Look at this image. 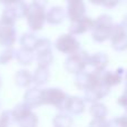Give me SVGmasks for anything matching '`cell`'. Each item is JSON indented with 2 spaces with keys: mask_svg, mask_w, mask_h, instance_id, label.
<instances>
[{
  "mask_svg": "<svg viewBox=\"0 0 127 127\" xmlns=\"http://www.w3.org/2000/svg\"><path fill=\"white\" fill-rule=\"evenodd\" d=\"M114 25L113 18L109 15H100L97 17L92 29L93 39L96 42H105L106 40H109Z\"/></svg>",
  "mask_w": 127,
  "mask_h": 127,
  "instance_id": "obj_1",
  "label": "cell"
},
{
  "mask_svg": "<svg viewBox=\"0 0 127 127\" xmlns=\"http://www.w3.org/2000/svg\"><path fill=\"white\" fill-rule=\"evenodd\" d=\"M68 95L63 89L57 87H50L42 89V101L44 105L53 106L56 109L65 110V105Z\"/></svg>",
  "mask_w": 127,
  "mask_h": 127,
  "instance_id": "obj_2",
  "label": "cell"
},
{
  "mask_svg": "<svg viewBox=\"0 0 127 127\" xmlns=\"http://www.w3.org/2000/svg\"><path fill=\"white\" fill-rule=\"evenodd\" d=\"M90 55L85 50H79L78 53L70 55L65 60V68L69 74H72L76 76L77 74L86 70L88 67Z\"/></svg>",
  "mask_w": 127,
  "mask_h": 127,
  "instance_id": "obj_3",
  "label": "cell"
},
{
  "mask_svg": "<svg viewBox=\"0 0 127 127\" xmlns=\"http://www.w3.org/2000/svg\"><path fill=\"white\" fill-rule=\"evenodd\" d=\"M55 48L59 53L64 55H74L80 50V42L76 38V36L71 33H63L56 39L55 41Z\"/></svg>",
  "mask_w": 127,
  "mask_h": 127,
  "instance_id": "obj_4",
  "label": "cell"
},
{
  "mask_svg": "<svg viewBox=\"0 0 127 127\" xmlns=\"http://www.w3.org/2000/svg\"><path fill=\"white\" fill-rule=\"evenodd\" d=\"M100 74L101 72H96L93 70L92 71L84 70L75 76V85L78 89L84 90V92L89 90L101 83Z\"/></svg>",
  "mask_w": 127,
  "mask_h": 127,
  "instance_id": "obj_5",
  "label": "cell"
},
{
  "mask_svg": "<svg viewBox=\"0 0 127 127\" xmlns=\"http://www.w3.org/2000/svg\"><path fill=\"white\" fill-rule=\"evenodd\" d=\"M47 11L45 9H40L37 7L30 4V9H29L28 16L26 17L28 27L30 28L31 31L36 32V31H40L44 28L45 24L47 22V17H46Z\"/></svg>",
  "mask_w": 127,
  "mask_h": 127,
  "instance_id": "obj_6",
  "label": "cell"
},
{
  "mask_svg": "<svg viewBox=\"0 0 127 127\" xmlns=\"http://www.w3.org/2000/svg\"><path fill=\"white\" fill-rule=\"evenodd\" d=\"M109 40L113 49L116 51L127 50V29L122 24H115Z\"/></svg>",
  "mask_w": 127,
  "mask_h": 127,
  "instance_id": "obj_7",
  "label": "cell"
},
{
  "mask_svg": "<svg viewBox=\"0 0 127 127\" xmlns=\"http://www.w3.org/2000/svg\"><path fill=\"white\" fill-rule=\"evenodd\" d=\"M94 22H95L94 19L85 16L81 19L70 22L69 28H68V32L74 36H79V35H83V33H86L89 30L92 31L93 27H94Z\"/></svg>",
  "mask_w": 127,
  "mask_h": 127,
  "instance_id": "obj_8",
  "label": "cell"
},
{
  "mask_svg": "<svg viewBox=\"0 0 127 127\" xmlns=\"http://www.w3.org/2000/svg\"><path fill=\"white\" fill-rule=\"evenodd\" d=\"M110 93V87H108L107 85L101 81L99 85H97L96 87L92 88L89 90H86L85 92V101L86 103H97V101H100L103 98H105L108 94Z\"/></svg>",
  "mask_w": 127,
  "mask_h": 127,
  "instance_id": "obj_9",
  "label": "cell"
},
{
  "mask_svg": "<svg viewBox=\"0 0 127 127\" xmlns=\"http://www.w3.org/2000/svg\"><path fill=\"white\" fill-rule=\"evenodd\" d=\"M67 18L71 21H76L78 19H81L86 16V4L84 0H75V1L68 2L66 8Z\"/></svg>",
  "mask_w": 127,
  "mask_h": 127,
  "instance_id": "obj_10",
  "label": "cell"
},
{
  "mask_svg": "<svg viewBox=\"0 0 127 127\" xmlns=\"http://www.w3.org/2000/svg\"><path fill=\"white\" fill-rule=\"evenodd\" d=\"M17 41V31L12 26L0 25V46L3 48H12Z\"/></svg>",
  "mask_w": 127,
  "mask_h": 127,
  "instance_id": "obj_11",
  "label": "cell"
},
{
  "mask_svg": "<svg viewBox=\"0 0 127 127\" xmlns=\"http://www.w3.org/2000/svg\"><path fill=\"white\" fill-rule=\"evenodd\" d=\"M24 103L27 106L33 109V108H38L40 106L44 105L42 101V89L39 87H32L26 90L24 95Z\"/></svg>",
  "mask_w": 127,
  "mask_h": 127,
  "instance_id": "obj_12",
  "label": "cell"
},
{
  "mask_svg": "<svg viewBox=\"0 0 127 127\" xmlns=\"http://www.w3.org/2000/svg\"><path fill=\"white\" fill-rule=\"evenodd\" d=\"M86 109V101L79 96H68L65 105V112L70 115H81Z\"/></svg>",
  "mask_w": 127,
  "mask_h": 127,
  "instance_id": "obj_13",
  "label": "cell"
},
{
  "mask_svg": "<svg viewBox=\"0 0 127 127\" xmlns=\"http://www.w3.org/2000/svg\"><path fill=\"white\" fill-rule=\"evenodd\" d=\"M108 63H109V58H108V56L106 54L96 53V54L90 55L88 66H90L93 68V71L103 72V71H105Z\"/></svg>",
  "mask_w": 127,
  "mask_h": 127,
  "instance_id": "obj_14",
  "label": "cell"
},
{
  "mask_svg": "<svg viewBox=\"0 0 127 127\" xmlns=\"http://www.w3.org/2000/svg\"><path fill=\"white\" fill-rule=\"evenodd\" d=\"M46 17L47 22L49 25H53V26L60 25L65 20V18L67 17L66 9H64L60 6H54L46 12Z\"/></svg>",
  "mask_w": 127,
  "mask_h": 127,
  "instance_id": "obj_15",
  "label": "cell"
},
{
  "mask_svg": "<svg viewBox=\"0 0 127 127\" xmlns=\"http://www.w3.org/2000/svg\"><path fill=\"white\" fill-rule=\"evenodd\" d=\"M49 78H50L49 68L37 66V68L32 74V84H35L37 87H40V86H44L45 84L48 83Z\"/></svg>",
  "mask_w": 127,
  "mask_h": 127,
  "instance_id": "obj_16",
  "label": "cell"
},
{
  "mask_svg": "<svg viewBox=\"0 0 127 127\" xmlns=\"http://www.w3.org/2000/svg\"><path fill=\"white\" fill-rule=\"evenodd\" d=\"M38 40H39V38L33 32H25V33H22L19 39L20 48H24V49H26V50L33 51V53H35L36 47H37V44H38Z\"/></svg>",
  "mask_w": 127,
  "mask_h": 127,
  "instance_id": "obj_17",
  "label": "cell"
},
{
  "mask_svg": "<svg viewBox=\"0 0 127 127\" xmlns=\"http://www.w3.org/2000/svg\"><path fill=\"white\" fill-rule=\"evenodd\" d=\"M15 84L20 88H28L32 84V74L26 69L18 70L15 74Z\"/></svg>",
  "mask_w": 127,
  "mask_h": 127,
  "instance_id": "obj_18",
  "label": "cell"
},
{
  "mask_svg": "<svg viewBox=\"0 0 127 127\" xmlns=\"http://www.w3.org/2000/svg\"><path fill=\"white\" fill-rule=\"evenodd\" d=\"M16 60L21 66H30L36 60V55L33 51L19 48L17 49V53H16Z\"/></svg>",
  "mask_w": 127,
  "mask_h": 127,
  "instance_id": "obj_19",
  "label": "cell"
},
{
  "mask_svg": "<svg viewBox=\"0 0 127 127\" xmlns=\"http://www.w3.org/2000/svg\"><path fill=\"white\" fill-rule=\"evenodd\" d=\"M100 75H101V81L110 88L119 85L122 83V80H123V78H122L121 74L118 71H106L105 70Z\"/></svg>",
  "mask_w": 127,
  "mask_h": 127,
  "instance_id": "obj_20",
  "label": "cell"
},
{
  "mask_svg": "<svg viewBox=\"0 0 127 127\" xmlns=\"http://www.w3.org/2000/svg\"><path fill=\"white\" fill-rule=\"evenodd\" d=\"M89 113L93 118H106L108 115V108L105 104L97 101V103L90 104Z\"/></svg>",
  "mask_w": 127,
  "mask_h": 127,
  "instance_id": "obj_21",
  "label": "cell"
},
{
  "mask_svg": "<svg viewBox=\"0 0 127 127\" xmlns=\"http://www.w3.org/2000/svg\"><path fill=\"white\" fill-rule=\"evenodd\" d=\"M74 119L71 115L68 113H59L57 114L53 119V126L54 127H72Z\"/></svg>",
  "mask_w": 127,
  "mask_h": 127,
  "instance_id": "obj_22",
  "label": "cell"
},
{
  "mask_svg": "<svg viewBox=\"0 0 127 127\" xmlns=\"http://www.w3.org/2000/svg\"><path fill=\"white\" fill-rule=\"evenodd\" d=\"M10 7H11V9H12V11L17 19H24V18H26L27 16H28L29 9H30V4L26 3L24 0L12 4V6H10Z\"/></svg>",
  "mask_w": 127,
  "mask_h": 127,
  "instance_id": "obj_23",
  "label": "cell"
},
{
  "mask_svg": "<svg viewBox=\"0 0 127 127\" xmlns=\"http://www.w3.org/2000/svg\"><path fill=\"white\" fill-rule=\"evenodd\" d=\"M16 20H18V19L16 18L11 7L10 6L6 7L1 13V17H0V25H2V26H12L13 27L15 26Z\"/></svg>",
  "mask_w": 127,
  "mask_h": 127,
  "instance_id": "obj_24",
  "label": "cell"
},
{
  "mask_svg": "<svg viewBox=\"0 0 127 127\" xmlns=\"http://www.w3.org/2000/svg\"><path fill=\"white\" fill-rule=\"evenodd\" d=\"M49 53H53V42L48 38H39L35 50V55H42V54Z\"/></svg>",
  "mask_w": 127,
  "mask_h": 127,
  "instance_id": "obj_25",
  "label": "cell"
},
{
  "mask_svg": "<svg viewBox=\"0 0 127 127\" xmlns=\"http://www.w3.org/2000/svg\"><path fill=\"white\" fill-rule=\"evenodd\" d=\"M31 108L29 107V106H27L26 104L22 101V103L18 104V105H16L15 107H13L12 109V113H13V116H15V121H16V124L18 123V122L20 121V119H22L26 115H28L29 113L31 112Z\"/></svg>",
  "mask_w": 127,
  "mask_h": 127,
  "instance_id": "obj_26",
  "label": "cell"
},
{
  "mask_svg": "<svg viewBox=\"0 0 127 127\" xmlns=\"http://www.w3.org/2000/svg\"><path fill=\"white\" fill-rule=\"evenodd\" d=\"M38 123H39L38 116L33 113V110H31L28 115H26L22 119H20L17 124L19 125V127H37Z\"/></svg>",
  "mask_w": 127,
  "mask_h": 127,
  "instance_id": "obj_27",
  "label": "cell"
},
{
  "mask_svg": "<svg viewBox=\"0 0 127 127\" xmlns=\"http://www.w3.org/2000/svg\"><path fill=\"white\" fill-rule=\"evenodd\" d=\"M16 53H17V50L13 49V47L12 48H4L0 53V65H8L13 59H16Z\"/></svg>",
  "mask_w": 127,
  "mask_h": 127,
  "instance_id": "obj_28",
  "label": "cell"
},
{
  "mask_svg": "<svg viewBox=\"0 0 127 127\" xmlns=\"http://www.w3.org/2000/svg\"><path fill=\"white\" fill-rule=\"evenodd\" d=\"M36 62L38 66L49 68L50 65L54 63V54H42V55H36Z\"/></svg>",
  "mask_w": 127,
  "mask_h": 127,
  "instance_id": "obj_29",
  "label": "cell"
},
{
  "mask_svg": "<svg viewBox=\"0 0 127 127\" xmlns=\"http://www.w3.org/2000/svg\"><path fill=\"white\" fill-rule=\"evenodd\" d=\"M0 119H1V122H2V123H3L7 127L11 126L12 124H16L15 116H13L12 109L3 110V112H2L1 114H0Z\"/></svg>",
  "mask_w": 127,
  "mask_h": 127,
  "instance_id": "obj_30",
  "label": "cell"
},
{
  "mask_svg": "<svg viewBox=\"0 0 127 127\" xmlns=\"http://www.w3.org/2000/svg\"><path fill=\"white\" fill-rule=\"evenodd\" d=\"M109 127H127V114L114 117L109 121Z\"/></svg>",
  "mask_w": 127,
  "mask_h": 127,
  "instance_id": "obj_31",
  "label": "cell"
},
{
  "mask_svg": "<svg viewBox=\"0 0 127 127\" xmlns=\"http://www.w3.org/2000/svg\"><path fill=\"white\" fill-rule=\"evenodd\" d=\"M88 127H109V121L106 118H93Z\"/></svg>",
  "mask_w": 127,
  "mask_h": 127,
  "instance_id": "obj_32",
  "label": "cell"
},
{
  "mask_svg": "<svg viewBox=\"0 0 127 127\" xmlns=\"http://www.w3.org/2000/svg\"><path fill=\"white\" fill-rule=\"evenodd\" d=\"M117 104H118L121 107L127 109V83L125 85V89H124V93L121 95V96L117 98Z\"/></svg>",
  "mask_w": 127,
  "mask_h": 127,
  "instance_id": "obj_33",
  "label": "cell"
},
{
  "mask_svg": "<svg viewBox=\"0 0 127 127\" xmlns=\"http://www.w3.org/2000/svg\"><path fill=\"white\" fill-rule=\"evenodd\" d=\"M121 1L122 0H104L101 6L107 8V9H113V8H115Z\"/></svg>",
  "mask_w": 127,
  "mask_h": 127,
  "instance_id": "obj_34",
  "label": "cell"
},
{
  "mask_svg": "<svg viewBox=\"0 0 127 127\" xmlns=\"http://www.w3.org/2000/svg\"><path fill=\"white\" fill-rule=\"evenodd\" d=\"M49 3V0H32L31 4L37 8H40V9H45L46 10V7L48 6Z\"/></svg>",
  "mask_w": 127,
  "mask_h": 127,
  "instance_id": "obj_35",
  "label": "cell"
},
{
  "mask_svg": "<svg viewBox=\"0 0 127 127\" xmlns=\"http://www.w3.org/2000/svg\"><path fill=\"white\" fill-rule=\"evenodd\" d=\"M19 1H22V0H0V3L8 7V6H12V4L17 3V2H19Z\"/></svg>",
  "mask_w": 127,
  "mask_h": 127,
  "instance_id": "obj_36",
  "label": "cell"
},
{
  "mask_svg": "<svg viewBox=\"0 0 127 127\" xmlns=\"http://www.w3.org/2000/svg\"><path fill=\"white\" fill-rule=\"evenodd\" d=\"M90 3L93 4H103V1L104 0H88Z\"/></svg>",
  "mask_w": 127,
  "mask_h": 127,
  "instance_id": "obj_37",
  "label": "cell"
},
{
  "mask_svg": "<svg viewBox=\"0 0 127 127\" xmlns=\"http://www.w3.org/2000/svg\"><path fill=\"white\" fill-rule=\"evenodd\" d=\"M122 25H123V26L127 29V13H126L125 16H124V18H123V22H122Z\"/></svg>",
  "mask_w": 127,
  "mask_h": 127,
  "instance_id": "obj_38",
  "label": "cell"
},
{
  "mask_svg": "<svg viewBox=\"0 0 127 127\" xmlns=\"http://www.w3.org/2000/svg\"><path fill=\"white\" fill-rule=\"evenodd\" d=\"M0 127H7V126L4 125V124L2 123V122H1V119H0Z\"/></svg>",
  "mask_w": 127,
  "mask_h": 127,
  "instance_id": "obj_39",
  "label": "cell"
},
{
  "mask_svg": "<svg viewBox=\"0 0 127 127\" xmlns=\"http://www.w3.org/2000/svg\"><path fill=\"white\" fill-rule=\"evenodd\" d=\"M125 80H126V83H127V71H126V75H125Z\"/></svg>",
  "mask_w": 127,
  "mask_h": 127,
  "instance_id": "obj_40",
  "label": "cell"
},
{
  "mask_svg": "<svg viewBox=\"0 0 127 127\" xmlns=\"http://www.w3.org/2000/svg\"><path fill=\"white\" fill-rule=\"evenodd\" d=\"M67 2H71V1H75V0H66Z\"/></svg>",
  "mask_w": 127,
  "mask_h": 127,
  "instance_id": "obj_41",
  "label": "cell"
},
{
  "mask_svg": "<svg viewBox=\"0 0 127 127\" xmlns=\"http://www.w3.org/2000/svg\"><path fill=\"white\" fill-rule=\"evenodd\" d=\"M0 87H1V77H0Z\"/></svg>",
  "mask_w": 127,
  "mask_h": 127,
  "instance_id": "obj_42",
  "label": "cell"
},
{
  "mask_svg": "<svg viewBox=\"0 0 127 127\" xmlns=\"http://www.w3.org/2000/svg\"><path fill=\"white\" fill-rule=\"evenodd\" d=\"M0 106H1V103H0Z\"/></svg>",
  "mask_w": 127,
  "mask_h": 127,
  "instance_id": "obj_43",
  "label": "cell"
}]
</instances>
